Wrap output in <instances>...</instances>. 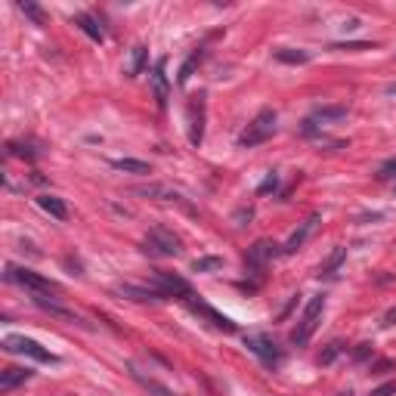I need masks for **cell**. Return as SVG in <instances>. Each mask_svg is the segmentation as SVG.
<instances>
[{"label": "cell", "mask_w": 396, "mask_h": 396, "mask_svg": "<svg viewBox=\"0 0 396 396\" xmlns=\"http://www.w3.org/2000/svg\"><path fill=\"white\" fill-rule=\"evenodd\" d=\"M322 313H325V294H313V298L307 300L304 313H300L298 325L291 328V344H294V347H307L309 337H313V331L319 328Z\"/></svg>", "instance_id": "1"}, {"label": "cell", "mask_w": 396, "mask_h": 396, "mask_svg": "<svg viewBox=\"0 0 396 396\" xmlns=\"http://www.w3.org/2000/svg\"><path fill=\"white\" fill-rule=\"evenodd\" d=\"M140 251L149 257H177L179 251H183V242H179V235L170 233V229L152 226L146 239L140 242Z\"/></svg>", "instance_id": "2"}, {"label": "cell", "mask_w": 396, "mask_h": 396, "mask_svg": "<svg viewBox=\"0 0 396 396\" xmlns=\"http://www.w3.org/2000/svg\"><path fill=\"white\" fill-rule=\"evenodd\" d=\"M276 112L272 109H261L251 118V124L244 127V131L239 133V146L242 149H254V146H261V142H266L272 133H276Z\"/></svg>", "instance_id": "3"}, {"label": "cell", "mask_w": 396, "mask_h": 396, "mask_svg": "<svg viewBox=\"0 0 396 396\" xmlns=\"http://www.w3.org/2000/svg\"><path fill=\"white\" fill-rule=\"evenodd\" d=\"M244 347H248V353H254L266 369H279V365L285 362L282 347H279L266 331H248V335H244Z\"/></svg>", "instance_id": "4"}, {"label": "cell", "mask_w": 396, "mask_h": 396, "mask_svg": "<svg viewBox=\"0 0 396 396\" xmlns=\"http://www.w3.org/2000/svg\"><path fill=\"white\" fill-rule=\"evenodd\" d=\"M0 347H3L6 353H19V356L38 359V362H50V365L59 362L56 353H50L47 347H41L38 341H31V337H25V335H6L3 341H0Z\"/></svg>", "instance_id": "5"}, {"label": "cell", "mask_w": 396, "mask_h": 396, "mask_svg": "<svg viewBox=\"0 0 396 396\" xmlns=\"http://www.w3.org/2000/svg\"><path fill=\"white\" fill-rule=\"evenodd\" d=\"M3 279L6 282H16V285H22L28 288L31 294H50V291H59V285L53 282V279H44V276H38V272H31V270H25V266H6V272H3Z\"/></svg>", "instance_id": "6"}, {"label": "cell", "mask_w": 396, "mask_h": 396, "mask_svg": "<svg viewBox=\"0 0 396 396\" xmlns=\"http://www.w3.org/2000/svg\"><path fill=\"white\" fill-rule=\"evenodd\" d=\"M152 285H155L168 300H174V298H177V300H189V298H192V285L186 282V279L174 276V272L155 270V272H152Z\"/></svg>", "instance_id": "7"}, {"label": "cell", "mask_w": 396, "mask_h": 396, "mask_svg": "<svg viewBox=\"0 0 396 396\" xmlns=\"http://www.w3.org/2000/svg\"><path fill=\"white\" fill-rule=\"evenodd\" d=\"M186 307L192 309L196 316H201V319L207 322V325H214L217 331H226V335H233V331H239V325H235L229 316H223L220 309H214L211 304H205V300H196V294H192L189 300H186Z\"/></svg>", "instance_id": "8"}, {"label": "cell", "mask_w": 396, "mask_h": 396, "mask_svg": "<svg viewBox=\"0 0 396 396\" xmlns=\"http://www.w3.org/2000/svg\"><path fill=\"white\" fill-rule=\"evenodd\" d=\"M279 251H276V244L272 242H266V239H261V242H254L248 248V257H244V270L248 272H263V266H266V261H270V257H276Z\"/></svg>", "instance_id": "9"}, {"label": "cell", "mask_w": 396, "mask_h": 396, "mask_svg": "<svg viewBox=\"0 0 396 396\" xmlns=\"http://www.w3.org/2000/svg\"><path fill=\"white\" fill-rule=\"evenodd\" d=\"M201 140H205V96H192V103H189V142L198 149Z\"/></svg>", "instance_id": "10"}, {"label": "cell", "mask_w": 396, "mask_h": 396, "mask_svg": "<svg viewBox=\"0 0 396 396\" xmlns=\"http://www.w3.org/2000/svg\"><path fill=\"white\" fill-rule=\"evenodd\" d=\"M31 300H34V307H41L44 313L56 316V319H66V322H71V325H87V322H84L81 316L75 313V309H66L62 304H56V300H47L44 294H31Z\"/></svg>", "instance_id": "11"}, {"label": "cell", "mask_w": 396, "mask_h": 396, "mask_svg": "<svg viewBox=\"0 0 396 396\" xmlns=\"http://www.w3.org/2000/svg\"><path fill=\"white\" fill-rule=\"evenodd\" d=\"M115 291L121 294V298H131V300H140V304H146V300H168L161 291H158L155 285H133V282H127V285H118Z\"/></svg>", "instance_id": "12"}, {"label": "cell", "mask_w": 396, "mask_h": 396, "mask_svg": "<svg viewBox=\"0 0 396 396\" xmlns=\"http://www.w3.org/2000/svg\"><path fill=\"white\" fill-rule=\"evenodd\" d=\"M316 223H319V214H313V217H309V220L300 223V229H294V233H291V239H288V242L282 244V254H294V251H300V248H304V242L309 239V235H313Z\"/></svg>", "instance_id": "13"}, {"label": "cell", "mask_w": 396, "mask_h": 396, "mask_svg": "<svg viewBox=\"0 0 396 396\" xmlns=\"http://www.w3.org/2000/svg\"><path fill=\"white\" fill-rule=\"evenodd\" d=\"M71 22L81 28V31L87 34L90 41H96V44H103V41H105L103 25H99V22H96V16H90V13H75V16H71Z\"/></svg>", "instance_id": "14"}, {"label": "cell", "mask_w": 396, "mask_h": 396, "mask_svg": "<svg viewBox=\"0 0 396 396\" xmlns=\"http://www.w3.org/2000/svg\"><path fill=\"white\" fill-rule=\"evenodd\" d=\"M112 168L121 170V174H136V177H149L152 174V164L140 161V158H112Z\"/></svg>", "instance_id": "15"}, {"label": "cell", "mask_w": 396, "mask_h": 396, "mask_svg": "<svg viewBox=\"0 0 396 396\" xmlns=\"http://www.w3.org/2000/svg\"><path fill=\"white\" fill-rule=\"evenodd\" d=\"M136 196H146V198H158V201H183L177 189H170V186L164 183H152V186H136Z\"/></svg>", "instance_id": "16"}, {"label": "cell", "mask_w": 396, "mask_h": 396, "mask_svg": "<svg viewBox=\"0 0 396 396\" xmlns=\"http://www.w3.org/2000/svg\"><path fill=\"white\" fill-rule=\"evenodd\" d=\"M31 369H16V365H10V369H3L0 372V393H10L13 387H19V384H25L28 378H31Z\"/></svg>", "instance_id": "17"}, {"label": "cell", "mask_w": 396, "mask_h": 396, "mask_svg": "<svg viewBox=\"0 0 396 396\" xmlns=\"http://www.w3.org/2000/svg\"><path fill=\"white\" fill-rule=\"evenodd\" d=\"M347 118V105H316L313 109V121L316 124H337V121Z\"/></svg>", "instance_id": "18"}, {"label": "cell", "mask_w": 396, "mask_h": 396, "mask_svg": "<svg viewBox=\"0 0 396 396\" xmlns=\"http://www.w3.org/2000/svg\"><path fill=\"white\" fill-rule=\"evenodd\" d=\"M164 66H168V59H158V62H155V71H152L158 109H164V105H168V78H164Z\"/></svg>", "instance_id": "19"}, {"label": "cell", "mask_w": 396, "mask_h": 396, "mask_svg": "<svg viewBox=\"0 0 396 396\" xmlns=\"http://www.w3.org/2000/svg\"><path fill=\"white\" fill-rule=\"evenodd\" d=\"M38 207H41L44 214H50L53 220H66V217H68L66 201L56 198V196H38Z\"/></svg>", "instance_id": "20"}, {"label": "cell", "mask_w": 396, "mask_h": 396, "mask_svg": "<svg viewBox=\"0 0 396 396\" xmlns=\"http://www.w3.org/2000/svg\"><path fill=\"white\" fill-rule=\"evenodd\" d=\"M347 261V248H335L328 254V261L319 266V276H325V279H331V276H337V270H341V263Z\"/></svg>", "instance_id": "21"}, {"label": "cell", "mask_w": 396, "mask_h": 396, "mask_svg": "<svg viewBox=\"0 0 396 396\" xmlns=\"http://www.w3.org/2000/svg\"><path fill=\"white\" fill-rule=\"evenodd\" d=\"M276 59L285 62V66H304V62H309V53H307V50L282 47V50H276Z\"/></svg>", "instance_id": "22"}, {"label": "cell", "mask_w": 396, "mask_h": 396, "mask_svg": "<svg viewBox=\"0 0 396 396\" xmlns=\"http://www.w3.org/2000/svg\"><path fill=\"white\" fill-rule=\"evenodd\" d=\"M131 374H133V381H140V384L146 387L149 393H155V396H174V393H170V390H168V387H164V384H158L155 378H146V374H142L140 369H136V365H131Z\"/></svg>", "instance_id": "23"}, {"label": "cell", "mask_w": 396, "mask_h": 396, "mask_svg": "<svg viewBox=\"0 0 396 396\" xmlns=\"http://www.w3.org/2000/svg\"><path fill=\"white\" fill-rule=\"evenodd\" d=\"M142 66H146V47H133V50H131V62H127L124 75H127V78H136V75L142 71Z\"/></svg>", "instance_id": "24"}, {"label": "cell", "mask_w": 396, "mask_h": 396, "mask_svg": "<svg viewBox=\"0 0 396 396\" xmlns=\"http://www.w3.org/2000/svg\"><path fill=\"white\" fill-rule=\"evenodd\" d=\"M16 10H19V13H25L28 19H34V25H47V13L41 10L38 3H25V0H19Z\"/></svg>", "instance_id": "25"}, {"label": "cell", "mask_w": 396, "mask_h": 396, "mask_svg": "<svg viewBox=\"0 0 396 396\" xmlns=\"http://www.w3.org/2000/svg\"><path fill=\"white\" fill-rule=\"evenodd\" d=\"M223 270V257H198L192 261V272H217Z\"/></svg>", "instance_id": "26"}, {"label": "cell", "mask_w": 396, "mask_h": 396, "mask_svg": "<svg viewBox=\"0 0 396 396\" xmlns=\"http://www.w3.org/2000/svg\"><path fill=\"white\" fill-rule=\"evenodd\" d=\"M198 62H201V50H196V53L183 62V68H179V75H177V84H189V78H192V71H196Z\"/></svg>", "instance_id": "27"}, {"label": "cell", "mask_w": 396, "mask_h": 396, "mask_svg": "<svg viewBox=\"0 0 396 396\" xmlns=\"http://www.w3.org/2000/svg\"><path fill=\"white\" fill-rule=\"evenodd\" d=\"M344 350H347V344H344V341H331L328 347H325V353H322V356H319V362H322V365H331L337 356H341Z\"/></svg>", "instance_id": "28"}, {"label": "cell", "mask_w": 396, "mask_h": 396, "mask_svg": "<svg viewBox=\"0 0 396 396\" xmlns=\"http://www.w3.org/2000/svg\"><path fill=\"white\" fill-rule=\"evenodd\" d=\"M374 177L378 179H396V158H387V161L374 170Z\"/></svg>", "instance_id": "29"}, {"label": "cell", "mask_w": 396, "mask_h": 396, "mask_svg": "<svg viewBox=\"0 0 396 396\" xmlns=\"http://www.w3.org/2000/svg\"><path fill=\"white\" fill-rule=\"evenodd\" d=\"M328 50H350V53H356V50H374V44H369V41H350V44H331Z\"/></svg>", "instance_id": "30"}, {"label": "cell", "mask_w": 396, "mask_h": 396, "mask_svg": "<svg viewBox=\"0 0 396 396\" xmlns=\"http://www.w3.org/2000/svg\"><path fill=\"white\" fill-rule=\"evenodd\" d=\"M396 393V381H390V384H381V387H374V390L369 396H393Z\"/></svg>", "instance_id": "31"}, {"label": "cell", "mask_w": 396, "mask_h": 396, "mask_svg": "<svg viewBox=\"0 0 396 396\" xmlns=\"http://www.w3.org/2000/svg\"><path fill=\"white\" fill-rule=\"evenodd\" d=\"M276 186H279V177H276V174H270V177H266L263 183H261V189H257V192H261V196H266V192H272Z\"/></svg>", "instance_id": "32"}, {"label": "cell", "mask_w": 396, "mask_h": 396, "mask_svg": "<svg viewBox=\"0 0 396 396\" xmlns=\"http://www.w3.org/2000/svg\"><path fill=\"white\" fill-rule=\"evenodd\" d=\"M369 356H374L372 344H359V350L353 353V359H356V362H362V359H369Z\"/></svg>", "instance_id": "33"}, {"label": "cell", "mask_w": 396, "mask_h": 396, "mask_svg": "<svg viewBox=\"0 0 396 396\" xmlns=\"http://www.w3.org/2000/svg\"><path fill=\"white\" fill-rule=\"evenodd\" d=\"M384 96H387V99H396V81H393V84H387V87H384Z\"/></svg>", "instance_id": "34"}, {"label": "cell", "mask_w": 396, "mask_h": 396, "mask_svg": "<svg viewBox=\"0 0 396 396\" xmlns=\"http://www.w3.org/2000/svg\"><path fill=\"white\" fill-rule=\"evenodd\" d=\"M384 325H396V309H390V313L384 316Z\"/></svg>", "instance_id": "35"}]
</instances>
